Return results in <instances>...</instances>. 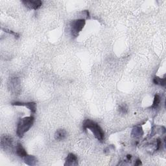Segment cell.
<instances>
[{"label":"cell","instance_id":"6da1fadb","mask_svg":"<svg viewBox=\"0 0 166 166\" xmlns=\"http://www.w3.org/2000/svg\"><path fill=\"white\" fill-rule=\"evenodd\" d=\"M83 127L84 130L90 129L91 132H92L95 138L97 140H98L101 142L103 141L105 138V133L102 129L101 128L100 126L96 122L92 121V120L91 119H87L83 122Z\"/></svg>","mask_w":166,"mask_h":166},{"label":"cell","instance_id":"7a4b0ae2","mask_svg":"<svg viewBox=\"0 0 166 166\" xmlns=\"http://www.w3.org/2000/svg\"><path fill=\"white\" fill-rule=\"evenodd\" d=\"M34 122H35V118L33 116H29L20 119L17 126V136L20 138H23L24 134L32 127Z\"/></svg>","mask_w":166,"mask_h":166},{"label":"cell","instance_id":"3957f363","mask_svg":"<svg viewBox=\"0 0 166 166\" xmlns=\"http://www.w3.org/2000/svg\"><path fill=\"white\" fill-rule=\"evenodd\" d=\"M86 24V21L84 19L74 20L70 23V31L71 35L73 38L78 37L79 33L84 28Z\"/></svg>","mask_w":166,"mask_h":166},{"label":"cell","instance_id":"277c9868","mask_svg":"<svg viewBox=\"0 0 166 166\" xmlns=\"http://www.w3.org/2000/svg\"><path fill=\"white\" fill-rule=\"evenodd\" d=\"M9 87L14 94H19L20 92V82L18 78L14 77L10 79L9 83Z\"/></svg>","mask_w":166,"mask_h":166},{"label":"cell","instance_id":"5b68a950","mask_svg":"<svg viewBox=\"0 0 166 166\" xmlns=\"http://www.w3.org/2000/svg\"><path fill=\"white\" fill-rule=\"evenodd\" d=\"M22 3L29 9L33 10H37L42 5V2L41 0H25L22 1Z\"/></svg>","mask_w":166,"mask_h":166},{"label":"cell","instance_id":"8992f818","mask_svg":"<svg viewBox=\"0 0 166 166\" xmlns=\"http://www.w3.org/2000/svg\"><path fill=\"white\" fill-rule=\"evenodd\" d=\"M12 105L13 106H24L28 108L33 114H35L37 111V103L35 102H13Z\"/></svg>","mask_w":166,"mask_h":166},{"label":"cell","instance_id":"52a82bcc","mask_svg":"<svg viewBox=\"0 0 166 166\" xmlns=\"http://www.w3.org/2000/svg\"><path fill=\"white\" fill-rule=\"evenodd\" d=\"M2 147L4 149H8L13 147V140L9 136H4L2 138L1 140Z\"/></svg>","mask_w":166,"mask_h":166},{"label":"cell","instance_id":"ba28073f","mask_svg":"<svg viewBox=\"0 0 166 166\" xmlns=\"http://www.w3.org/2000/svg\"><path fill=\"white\" fill-rule=\"evenodd\" d=\"M79 164L77 156L73 153H70L66 158V162L64 165H77Z\"/></svg>","mask_w":166,"mask_h":166},{"label":"cell","instance_id":"9c48e42d","mask_svg":"<svg viewBox=\"0 0 166 166\" xmlns=\"http://www.w3.org/2000/svg\"><path fill=\"white\" fill-rule=\"evenodd\" d=\"M67 136V133L65 129H58L55 134V139L58 141H62L66 139Z\"/></svg>","mask_w":166,"mask_h":166},{"label":"cell","instance_id":"30bf717a","mask_svg":"<svg viewBox=\"0 0 166 166\" xmlns=\"http://www.w3.org/2000/svg\"><path fill=\"white\" fill-rule=\"evenodd\" d=\"M16 152L17 155L21 158H24L27 155V153L24 147H23L22 145L20 144V143H18L16 147Z\"/></svg>","mask_w":166,"mask_h":166},{"label":"cell","instance_id":"8fae6325","mask_svg":"<svg viewBox=\"0 0 166 166\" xmlns=\"http://www.w3.org/2000/svg\"><path fill=\"white\" fill-rule=\"evenodd\" d=\"M144 130H143L142 128L140 127H135L133 130H132L131 136L133 138H140L143 135H144Z\"/></svg>","mask_w":166,"mask_h":166},{"label":"cell","instance_id":"7c38bea8","mask_svg":"<svg viewBox=\"0 0 166 166\" xmlns=\"http://www.w3.org/2000/svg\"><path fill=\"white\" fill-rule=\"evenodd\" d=\"M24 162L29 165H35L37 162V159L33 155H27L24 157Z\"/></svg>","mask_w":166,"mask_h":166},{"label":"cell","instance_id":"4fadbf2b","mask_svg":"<svg viewBox=\"0 0 166 166\" xmlns=\"http://www.w3.org/2000/svg\"><path fill=\"white\" fill-rule=\"evenodd\" d=\"M153 83L154 84L161 86V87H165V78H160L158 77H154L153 79Z\"/></svg>","mask_w":166,"mask_h":166},{"label":"cell","instance_id":"5bb4252c","mask_svg":"<svg viewBox=\"0 0 166 166\" xmlns=\"http://www.w3.org/2000/svg\"><path fill=\"white\" fill-rule=\"evenodd\" d=\"M160 97L158 94H156L154 97L153 103L152 106H150V108H152V109H156L160 105Z\"/></svg>","mask_w":166,"mask_h":166},{"label":"cell","instance_id":"9a60e30c","mask_svg":"<svg viewBox=\"0 0 166 166\" xmlns=\"http://www.w3.org/2000/svg\"><path fill=\"white\" fill-rule=\"evenodd\" d=\"M128 111H129V108L126 104L123 103L119 106V112L120 113H122L123 114H126L128 113Z\"/></svg>","mask_w":166,"mask_h":166},{"label":"cell","instance_id":"2e32d148","mask_svg":"<svg viewBox=\"0 0 166 166\" xmlns=\"http://www.w3.org/2000/svg\"><path fill=\"white\" fill-rule=\"evenodd\" d=\"M3 31H4L5 33H9V34H10V35H13L14 36V37L16 38H20V35H19V33H16L14 31H11V30H9V29H2Z\"/></svg>","mask_w":166,"mask_h":166},{"label":"cell","instance_id":"e0dca14e","mask_svg":"<svg viewBox=\"0 0 166 166\" xmlns=\"http://www.w3.org/2000/svg\"><path fill=\"white\" fill-rule=\"evenodd\" d=\"M141 164H142V163L141 162V160L140 159H137L136 161V163H135V165H140Z\"/></svg>","mask_w":166,"mask_h":166},{"label":"cell","instance_id":"ac0fdd59","mask_svg":"<svg viewBox=\"0 0 166 166\" xmlns=\"http://www.w3.org/2000/svg\"><path fill=\"white\" fill-rule=\"evenodd\" d=\"M127 158L128 160H130L132 158V155H130V154H128V155L127 156Z\"/></svg>","mask_w":166,"mask_h":166}]
</instances>
